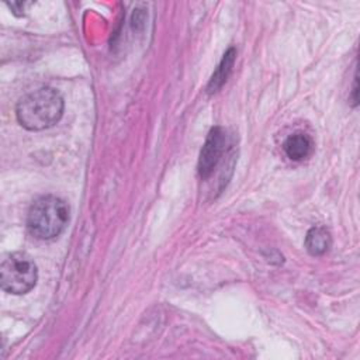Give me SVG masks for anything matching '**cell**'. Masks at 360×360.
<instances>
[{
	"label": "cell",
	"mask_w": 360,
	"mask_h": 360,
	"mask_svg": "<svg viewBox=\"0 0 360 360\" xmlns=\"http://www.w3.org/2000/svg\"><path fill=\"white\" fill-rule=\"evenodd\" d=\"M332 245V236L323 226H314L307 232L305 248L309 255L321 256L325 255Z\"/></svg>",
	"instance_id": "obj_6"
},
{
	"label": "cell",
	"mask_w": 360,
	"mask_h": 360,
	"mask_svg": "<svg viewBox=\"0 0 360 360\" xmlns=\"http://www.w3.org/2000/svg\"><path fill=\"white\" fill-rule=\"evenodd\" d=\"M235 56H236L235 49L229 48L228 52L224 55L219 66L214 72L211 80H210V84H208V91L210 93L217 91L226 82V79H228V76H229V73L232 70V66H233V62H235Z\"/></svg>",
	"instance_id": "obj_7"
},
{
	"label": "cell",
	"mask_w": 360,
	"mask_h": 360,
	"mask_svg": "<svg viewBox=\"0 0 360 360\" xmlns=\"http://www.w3.org/2000/svg\"><path fill=\"white\" fill-rule=\"evenodd\" d=\"M38 280V270L34 259L24 252H13L4 256L0 264V285L14 295L27 294Z\"/></svg>",
	"instance_id": "obj_3"
},
{
	"label": "cell",
	"mask_w": 360,
	"mask_h": 360,
	"mask_svg": "<svg viewBox=\"0 0 360 360\" xmlns=\"http://www.w3.org/2000/svg\"><path fill=\"white\" fill-rule=\"evenodd\" d=\"M225 146L226 131L222 127L211 128L198 159V173L202 179H207L215 170L222 155L225 153Z\"/></svg>",
	"instance_id": "obj_4"
},
{
	"label": "cell",
	"mask_w": 360,
	"mask_h": 360,
	"mask_svg": "<svg viewBox=\"0 0 360 360\" xmlns=\"http://www.w3.org/2000/svg\"><path fill=\"white\" fill-rule=\"evenodd\" d=\"M70 210L65 200L56 195L38 197L27 214V229L39 240L58 238L69 224Z\"/></svg>",
	"instance_id": "obj_2"
},
{
	"label": "cell",
	"mask_w": 360,
	"mask_h": 360,
	"mask_svg": "<svg viewBox=\"0 0 360 360\" xmlns=\"http://www.w3.org/2000/svg\"><path fill=\"white\" fill-rule=\"evenodd\" d=\"M65 108L60 93L53 87H39L22 96L15 105L20 125L28 131H42L53 127Z\"/></svg>",
	"instance_id": "obj_1"
},
{
	"label": "cell",
	"mask_w": 360,
	"mask_h": 360,
	"mask_svg": "<svg viewBox=\"0 0 360 360\" xmlns=\"http://www.w3.org/2000/svg\"><path fill=\"white\" fill-rule=\"evenodd\" d=\"M283 149L288 159L294 162H301L307 159L314 150V141L305 132L291 134L283 143Z\"/></svg>",
	"instance_id": "obj_5"
}]
</instances>
